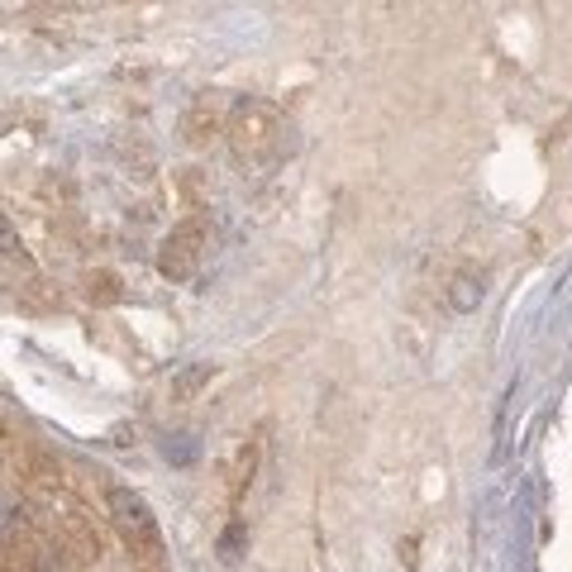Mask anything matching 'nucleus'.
Masks as SVG:
<instances>
[{"label":"nucleus","instance_id":"nucleus-1","mask_svg":"<svg viewBox=\"0 0 572 572\" xmlns=\"http://www.w3.org/2000/svg\"><path fill=\"white\" fill-rule=\"evenodd\" d=\"M229 148L243 167H277L286 153V124L263 100H243L229 115Z\"/></svg>","mask_w":572,"mask_h":572},{"label":"nucleus","instance_id":"nucleus-2","mask_svg":"<svg viewBox=\"0 0 572 572\" xmlns=\"http://www.w3.org/2000/svg\"><path fill=\"white\" fill-rule=\"evenodd\" d=\"M205 249H211V234H205V225H181L167 234L163 253H158V272L172 282H191L205 263Z\"/></svg>","mask_w":572,"mask_h":572},{"label":"nucleus","instance_id":"nucleus-3","mask_svg":"<svg viewBox=\"0 0 572 572\" xmlns=\"http://www.w3.org/2000/svg\"><path fill=\"white\" fill-rule=\"evenodd\" d=\"M110 511H115V520H120V529L129 539H139V544L158 539V525H153L148 505H143V497H134V491H110Z\"/></svg>","mask_w":572,"mask_h":572}]
</instances>
